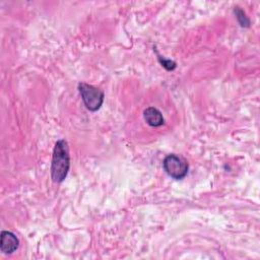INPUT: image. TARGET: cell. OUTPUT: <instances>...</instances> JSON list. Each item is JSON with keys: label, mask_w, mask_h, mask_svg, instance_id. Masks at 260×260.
Listing matches in <instances>:
<instances>
[{"label": "cell", "mask_w": 260, "mask_h": 260, "mask_svg": "<svg viewBox=\"0 0 260 260\" xmlns=\"http://www.w3.org/2000/svg\"><path fill=\"white\" fill-rule=\"evenodd\" d=\"M78 90L84 106L91 112L98 111L104 103V92L98 87L81 82L78 84Z\"/></svg>", "instance_id": "7a4b0ae2"}, {"label": "cell", "mask_w": 260, "mask_h": 260, "mask_svg": "<svg viewBox=\"0 0 260 260\" xmlns=\"http://www.w3.org/2000/svg\"><path fill=\"white\" fill-rule=\"evenodd\" d=\"M70 168L69 149L66 140L59 139L54 146L52 164H51V177L53 182L61 183L67 177Z\"/></svg>", "instance_id": "6da1fadb"}, {"label": "cell", "mask_w": 260, "mask_h": 260, "mask_svg": "<svg viewBox=\"0 0 260 260\" xmlns=\"http://www.w3.org/2000/svg\"><path fill=\"white\" fill-rule=\"evenodd\" d=\"M234 12L236 14V18L238 20V22L240 23V25L242 27H249L250 26V19L246 16L245 12L240 8V7H235Z\"/></svg>", "instance_id": "8992f818"}, {"label": "cell", "mask_w": 260, "mask_h": 260, "mask_svg": "<svg viewBox=\"0 0 260 260\" xmlns=\"http://www.w3.org/2000/svg\"><path fill=\"white\" fill-rule=\"evenodd\" d=\"M158 61L167 70H174L176 68V63L174 61L166 60L165 58H161L160 56H158Z\"/></svg>", "instance_id": "52a82bcc"}, {"label": "cell", "mask_w": 260, "mask_h": 260, "mask_svg": "<svg viewBox=\"0 0 260 260\" xmlns=\"http://www.w3.org/2000/svg\"><path fill=\"white\" fill-rule=\"evenodd\" d=\"M19 241L16 236L9 232L3 231L1 233V242H0V249L1 252L4 254H11L18 248Z\"/></svg>", "instance_id": "277c9868"}, {"label": "cell", "mask_w": 260, "mask_h": 260, "mask_svg": "<svg viewBox=\"0 0 260 260\" xmlns=\"http://www.w3.org/2000/svg\"><path fill=\"white\" fill-rule=\"evenodd\" d=\"M162 166L166 173L175 180L185 178L189 169L187 161L176 154H169L166 156Z\"/></svg>", "instance_id": "3957f363"}, {"label": "cell", "mask_w": 260, "mask_h": 260, "mask_svg": "<svg viewBox=\"0 0 260 260\" xmlns=\"http://www.w3.org/2000/svg\"><path fill=\"white\" fill-rule=\"evenodd\" d=\"M143 118L146 121V123L151 127H158L165 123V119L162 117L161 112L154 107L146 108L143 112Z\"/></svg>", "instance_id": "5b68a950"}]
</instances>
